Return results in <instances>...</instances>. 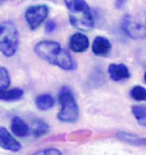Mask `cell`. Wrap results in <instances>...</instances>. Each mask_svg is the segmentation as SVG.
<instances>
[{
  "label": "cell",
  "instance_id": "277c9868",
  "mask_svg": "<svg viewBox=\"0 0 146 155\" xmlns=\"http://www.w3.org/2000/svg\"><path fill=\"white\" fill-rule=\"evenodd\" d=\"M19 31L11 22L0 24V53L5 57L11 58L19 48Z\"/></svg>",
  "mask_w": 146,
  "mask_h": 155
},
{
  "label": "cell",
  "instance_id": "4fadbf2b",
  "mask_svg": "<svg viewBox=\"0 0 146 155\" xmlns=\"http://www.w3.org/2000/svg\"><path fill=\"white\" fill-rule=\"evenodd\" d=\"M35 104L40 111H48L54 105V99L50 94H40L36 98Z\"/></svg>",
  "mask_w": 146,
  "mask_h": 155
},
{
  "label": "cell",
  "instance_id": "30bf717a",
  "mask_svg": "<svg viewBox=\"0 0 146 155\" xmlns=\"http://www.w3.org/2000/svg\"><path fill=\"white\" fill-rule=\"evenodd\" d=\"M112 50V44L104 37H97L92 44V51L96 56L106 57Z\"/></svg>",
  "mask_w": 146,
  "mask_h": 155
},
{
  "label": "cell",
  "instance_id": "ac0fdd59",
  "mask_svg": "<svg viewBox=\"0 0 146 155\" xmlns=\"http://www.w3.org/2000/svg\"><path fill=\"white\" fill-rule=\"evenodd\" d=\"M131 97L136 101L146 102V88L141 86H135L130 91Z\"/></svg>",
  "mask_w": 146,
  "mask_h": 155
},
{
  "label": "cell",
  "instance_id": "ba28073f",
  "mask_svg": "<svg viewBox=\"0 0 146 155\" xmlns=\"http://www.w3.org/2000/svg\"><path fill=\"white\" fill-rule=\"evenodd\" d=\"M89 47V40L83 33L73 34L68 41V48L74 53L84 52Z\"/></svg>",
  "mask_w": 146,
  "mask_h": 155
},
{
  "label": "cell",
  "instance_id": "7402d4cb",
  "mask_svg": "<svg viewBox=\"0 0 146 155\" xmlns=\"http://www.w3.org/2000/svg\"><path fill=\"white\" fill-rule=\"evenodd\" d=\"M144 80H145V82H146V72H145V74H144Z\"/></svg>",
  "mask_w": 146,
  "mask_h": 155
},
{
  "label": "cell",
  "instance_id": "e0dca14e",
  "mask_svg": "<svg viewBox=\"0 0 146 155\" xmlns=\"http://www.w3.org/2000/svg\"><path fill=\"white\" fill-rule=\"evenodd\" d=\"M11 85V76L6 68L0 67V92L8 89Z\"/></svg>",
  "mask_w": 146,
  "mask_h": 155
},
{
  "label": "cell",
  "instance_id": "ffe728a7",
  "mask_svg": "<svg viewBox=\"0 0 146 155\" xmlns=\"http://www.w3.org/2000/svg\"><path fill=\"white\" fill-rule=\"evenodd\" d=\"M56 23L54 21H49L46 25H45V31L47 33H52L56 29Z\"/></svg>",
  "mask_w": 146,
  "mask_h": 155
},
{
  "label": "cell",
  "instance_id": "6da1fadb",
  "mask_svg": "<svg viewBox=\"0 0 146 155\" xmlns=\"http://www.w3.org/2000/svg\"><path fill=\"white\" fill-rule=\"evenodd\" d=\"M34 51L39 58L65 71H73L77 68L76 62L69 53L56 41H41L35 45Z\"/></svg>",
  "mask_w": 146,
  "mask_h": 155
},
{
  "label": "cell",
  "instance_id": "8fae6325",
  "mask_svg": "<svg viewBox=\"0 0 146 155\" xmlns=\"http://www.w3.org/2000/svg\"><path fill=\"white\" fill-rule=\"evenodd\" d=\"M11 129L12 134L18 136V137H26L30 134L29 126L19 117H15L12 118Z\"/></svg>",
  "mask_w": 146,
  "mask_h": 155
},
{
  "label": "cell",
  "instance_id": "9a60e30c",
  "mask_svg": "<svg viewBox=\"0 0 146 155\" xmlns=\"http://www.w3.org/2000/svg\"><path fill=\"white\" fill-rule=\"evenodd\" d=\"M49 131H50V126L46 122H44L43 120H38L33 122L32 134L35 137H36V138L40 137V136L48 134Z\"/></svg>",
  "mask_w": 146,
  "mask_h": 155
},
{
  "label": "cell",
  "instance_id": "d6986e66",
  "mask_svg": "<svg viewBox=\"0 0 146 155\" xmlns=\"http://www.w3.org/2000/svg\"><path fill=\"white\" fill-rule=\"evenodd\" d=\"M35 154H39V155H41V154H44V155H61L62 153L60 150H56V149H47V150L38 151Z\"/></svg>",
  "mask_w": 146,
  "mask_h": 155
},
{
  "label": "cell",
  "instance_id": "52a82bcc",
  "mask_svg": "<svg viewBox=\"0 0 146 155\" xmlns=\"http://www.w3.org/2000/svg\"><path fill=\"white\" fill-rule=\"evenodd\" d=\"M0 148L6 150L17 152L21 150L22 146L5 127H0Z\"/></svg>",
  "mask_w": 146,
  "mask_h": 155
},
{
  "label": "cell",
  "instance_id": "7a4b0ae2",
  "mask_svg": "<svg viewBox=\"0 0 146 155\" xmlns=\"http://www.w3.org/2000/svg\"><path fill=\"white\" fill-rule=\"evenodd\" d=\"M65 3L73 26L81 31H89L95 26L92 12L85 0H65Z\"/></svg>",
  "mask_w": 146,
  "mask_h": 155
},
{
  "label": "cell",
  "instance_id": "8992f818",
  "mask_svg": "<svg viewBox=\"0 0 146 155\" xmlns=\"http://www.w3.org/2000/svg\"><path fill=\"white\" fill-rule=\"evenodd\" d=\"M49 15V8L47 5H35L28 8L24 17L30 29L35 30L46 20Z\"/></svg>",
  "mask_w": 146,
  "mask_h": 155
},
{
  "label": "cell",
  "instance_id": "3957f363",
  "mask_svg": "<svg viewBox=\"0 0 146 155\" xmlns=\"http://www.w3.org/2000/svg\"><path fill=\"white\" fill-rule=\"evenodd\" d=\"M58 99L61 104V110L57 115L58 120L66 123L77 121L80 112L73 91L68 87H63L59 91Z\"/></svg>",
  "mask_w": 146,
  "mask_h": 155
},
{
  "label": "cell",
  "instance_id": "5bb4252c",
  "mask_svg": "<svg viewBox=\"0 0 146 155\" xmlns=\"http://www.w3.org/2000/svg\"><path fill=\"white\" fill-rule=\"evenodd\" d=\"M24 96V91L21 88L6 89L0 92V100L4 102H14L22 99Z\"/></svg>",
  "mask_w": 146,
  "mask_h": 155
},
{
  "label": "cell",
  "instance_id": "5b68a950",
  "mask_svg": "<svg viewBox=\"0 0 146 155\" xmlns=\"http://www.w3.org/2000/svg\"><path fill=\"white\" fill-rule=\"evenodd\" d=\"M121 26L123 31L133 40L146 38V22L141 17L127 14L123 18Z\"/></svg>",
  "mask_w": 146,
  "mask_h": 155
},
{
  "label": "cell",
  "instance_id": "44dd1931",
  "mask_svg": "<svg viewBox=\"0 0 146 155\" xmlns=\"http://www.w3.org/2000/svg\"><path fill=\"white\" fill-rule=\"evenodd\" d=\"M125 0H117V2H116L117 8H122L125 5Z\"/></svg>",
  "mask_w": 146,
  "mask_h": 155
},
{
  "label": "cell",
  "instance_id": "2e32d148",
  "mask_svg": "<svg viewBox=\"0 0 146 155\" xmlns=\"http://www.w3.org/2000/svg\"><path fill=\"white\" fill-rule=\"evenodd\" d=\"M132 113L141 126L146 127V106L145 105H135L132 107Z\"/></svg>",
  "mask_w": 146,
  "mask_h": 155
},
{
  "label": "cell",
  "instance_id": "9c48e42d",
  "mask_svg": "<svg viewBox=\"0 0 146 155\" xmlns=\"http://www.w3.org/2000/svg\"><path fill=\"white\" fill-rule=\"evenodd\" d=\"M108 71L110 77L113 81H123L130 77L129 70L123 63H113L109 66Z\"/></svg>",
  "mask_w": 146,
  "mask_h": 155
},
{
  "label": "cell",
  "instance_id": "7c38bea8",
  "mask_svg": "<svg viewBox=\"0 0 146 155\" xmlns=\"http://www.w3.org/2000/svg\"><path fill=\"white\" fill-rule=\"evenodd\" d=\"M117 138L129 145L136 146V147H146V137H141L137 134L120 132L117 134Z\"/></svg>",
  "mask_w": 146,
  "mask_h": 155
}]
</instances>
